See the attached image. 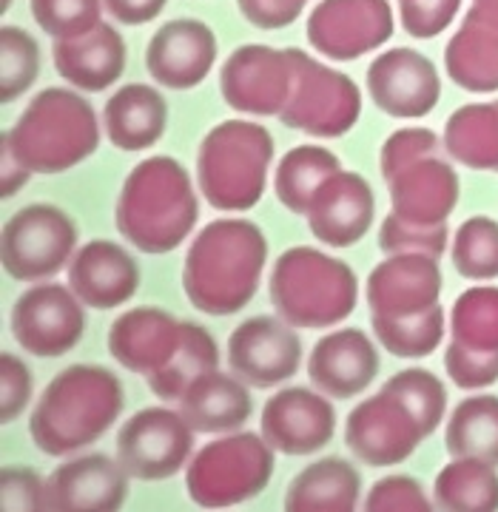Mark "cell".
Segmentation results:
<instances>
[{
	"label": "cell",
	"instance_id": "44dd1931",
	"mask_svg": "<svg viewBox=\"0 0 498 512\" xmlns=\"http://www.w3.org/2000/svg\"><path fill=\"white\" fill-rule=\"evenodd\" d=\"M129 473L120 461L92 453L57 467L46 481V510L114 512L129 495Z\"/></svg>",
	"mask_w": 498,
	"mask_h": 512
},
{
	"label": "cell",
	"instance_id": "9c48e42d",
	"mask_svg": "<svg viewBox=\"0 0 498 512\" xmlns=\"http://www.w3.org/2000/svg\"><path fill=\"white\" fill-rule=\"evenodd\" d=\"M77 228L55 205H26L3 225V271L18 282L49 279L72 259Z\"/></svg>",
	"mask_w": 498,
	"mask_h": 512
},
{
	"label": "cell",
	"instance_id": "603a6c76",
	"mask_svg": "<svg viewBox=\"0 0 498 512\" xmlns=\"http://www.w3.org/2000/svg\"><path fill=\"white\" fill-rule=\"evenodd\" d=\"M69 288L94 311H111L126 305L140 288L137 259L117 242L92 239L69 262Z\"/></svg>",
	"mask_w": 498,
	"mask_h": 512
},
{
	"label": "cell",
	"instance_id": "f35d334b",
	"mask_svg": "<svg viewBox=\"0 0 498 512\" xmlns=\"http://www.w3.org/2000/svg\"><path fill=\"white\" fill-rule=\"evenodd\" d=\"M385 393L402 399V402L413 410V416L419 419L425 436L436 433V427L444 421V413H447V390L439 376H433L430 370H422V367H410V370H402L396 376H390L385 387Z\"/></svg>",
	"mask_w": 498,
	"mask_h": 512
},
{
	"label": "cell",
	"instance_id": "e575fe53",
	"mask_svg": "<svg viewBox=\"0 0 498 512\" xmlns=\"http://www.w3.org/2000/svg\"><path fill=\"white\" fill-rule=\"evenodd\" d=\"M336 171H342V163L333 151L322 146H296L279 160L274 191L288 211L308 214L316 188Z\"/></svg>",
	"mask_w": 498,
	"mask_h": 512
},
{
	"label": "cell",
	"instance_id": "7402d4cb",
	"mask_svg": "<svg viewBox=\"0 0 498 512\" xmlns=\"http://www.w3.org/2000/svg\"><path fill=\"white\" fill-rule=\"evenodd\" d=\"M379 376V353L359 328L333 330L314 345L308 379L328 399H356Z\"/></svg>",
	"mask_w": 498,
	"mask_h": 512
},
{
	"label": "cell",
	"instance_id": "cb8c5ba5",
	"mask_svg": "<svg viewBox=\"0 0 498 512\" xmlns=\"http://www.w3.org/2000/svg\"><path fill=\"white\" fill-rule=\"evenodd\" d=\"M388 185L393 214L413 225H439L459 205V174L439 151L405 165Z\"/></svg>",
	"mask_w": 498,
	"mask_h": 512
},
{
	"label": "cell",
	"instance_id": "d6986e66",
	"mask_svg": "<svg viewBox=\"0 0 498 512\" xmlns=\"http://www.w3.org/2000/svg\"><path fill=\"white\" fill-rule=\"evenodd\" d=\"M217 60V37L203 20L180 18L157 29L148 40V74L168 89H194L200 86Z\"/></svg>",
	"mask_w": 498,
	"mask_h": 512
},
{
	"label": "cell",
	"instance_id": "30bf717a",
	"mask_svg": "<svg viewBox=\"0 0 498 512\" xmlns=\"http://www.w3.org/2000/svg\"><path fill=\"white\" fill-rule=\"evenodd\" d=\"M194 436L197 430L183 413L148 407L120 427L117 461L137 481H163L183 470L194 450Z\"/></svg>",
	"mask_w": 498,
	"mask_h": 512
},
{
	"label": "cell",
	"instance_id": "7dc6e473",
	"mask_svg": "<svg viewBox=\"0 0 498 512\" xmlns=\"http://www.w3.org/2000/svg\"><path fill=\"white\" fill-rule=\"evenodd\" d=\"M3 487V510L6 512H35L46 510V481L29 467H3L0 473Z\"/></svg>",
	"mask_w": 498,
	"mask_h": 512
},
{
	"label": "cell",
	"instance_id": "60d3db41",
	"mask_svg": "<svg viewBox=\"0 0 498 512\" xmlns=\"http://www.w3.org/2000/svg\"><path fill=\"white\" fill-rule=\"evenodd\" d=\"M103 6V0H32V18L49 37L69 40L100 26Z\"/></svg>",
	"mask_w": 498,
	"mask_h": 512
},
{
	"label": "cell",
	"instance_id": "9a60e30c",
	"mask_svg": "<svg viewBox=\"0 0 498 512\" xmlns=\"http://www.w3.org/2000/svg\"><path fill=\"white\" fill-rule=\"evenodd\" d=\"M302 365V339L282 316L245 319L228 339V367L251 387H277Z\"/></svg>",
	"mask_w": 498,
	"mask_h": 512
},
{
	"label": "cell",
	"instance_id": "4fadbf2b",
	"mask_svg": "<svg viewBox=\"0 0 498 512\" xmlns=\"http://www.w3.org/2000/svg\"><path fill=\"white\" fill-rule=\"evenodd\" d=\"M393 37L388 0H322L308 18V40L331 60H356Z\"/></svg>",
	"mask_w": 498,
	"mask_h": 512
},
{
	"label": "cell",
	"instance_id": "f907efd6",
	"mask_svg": "<svg viewBox=\"0 0 498 512\" xmlns=\"http://www.w3.org/2000/svg\"><path fill=\"white\" fill-rule=\"evenodd\" d=\"M103 3L114 20L126 26H143L166 9L168 0H103Z\"/></svg>",
	"mask_w": 498,
	"mask_h": 512
},
{
	"label": "cell",
	"instance_id": "d4e9b609",
	"mask_svg": "<svg viewBox=\"0 0 498 512\" xmlns=\"http://www.w3.org/2000/svg\"><path fill=\"white\" fill-rule=\"evenodd\" d=\"M183 322L163 308H131L109 330V353L131 373L151 376L180 348Z\"/></svg>",
	"mask_w": 498,
	"mask_h": 512
},
{
	"label": "cell",
	"instance_id": "74e56055",
	"mask_svg": "<svg viewBox=\"0 0 498 512\" xmlns=\"http://www.w3.org/2000/svg\"><path fill=\"white\" fill-rule=\"evenodd\" d=\"M453 265L464 279L487 282L498 276V222L470 217L453 237Z\"/></svg>",
	"mask_w": 498,
	"mask_h": 512
},
{
	"label": "cell",
	"instance_id": "c3c4849f",
	"mask_svg": "<svg viewBox=\"0 0 498 512\" xmlns=\"http://www.w3.org/2000/svg\"><path fill=\"white\" fill-rule=\"evenodd\" d=\"M0 382H3L0 419H3V424H9V421L18 419L32 399V373L15 353H3L0 356Z\"/></svg>",
	"mask_w": 498,
	"mask_h": 512
},
{
	"label": "cell",
	"instance_id": "4316f807",
	"mask_svg": "<svg viewBox=\"0 0 498 512\" xmlns=\"http://www.w3.org/2000/svg\"><path fill=\"white\" fill-rule=\"evenodd\" d=\"M52 57L57 74L72 86L83 92H106L126 69V43L114 26L100 23L86 35L55 40Z\"/></svg>",
	"mask_w": 498,
	"mask_h": 512
},
{
	"label": "cell",
	"instance_id": "f6af8a7d",
	"mask_svg": "<svg viewBox=\"0 0 498 512\" xmlns=\"http://www.w3.org/2000/svg\"><path fill=\"white\" fill-rule=\"evenodd\" d=\"M459 9H462V0H399L402 26L407 35L419 37V40L442 35Z\"/></svg>",
	"mask_w": 498,
	"mask_h": 512
},
{
	"label": "cell",
	"instance_id": "5b68a950",
	"mask_svg": "<svg viewBox=\"0 0 498 512\" xmlns=\"http://www.w3.org/2000/svg\"><path fill=\"white\" fill-rule=\"evenodd\" d=\"M271 305L299 330H325L348 319L359 299V282L348 262L316 248H291L271 271Z\"/></svg>",
	"mask_w": 498,
	"mask_h": 512
},
{
	"label": "cell",
	"instance_id": "f5cc1de1",
	"mask_svg": "<svg viewBox=\"0 0 498 512\" xmlns=\"http://www.w3.org/2000/svg\"><path fill=\"white\" fill-rule=\"evenodd\" d=\"M476 6H484L490 12H498V0H476Z\"/></svg>",
	"mask_w": 498,
	"mask_h": 512
},
{
	"label": "cell",
	"instance_id": "ac0fdd59",
	"mask_svg": "<svg viewBox=\"0 0 498 512\" xmlns=\"http://www.w3.org/2000/svg\"><path fill=\"white\" fill-rule=\"evenodd\" d=\"M439 296V259L427 254H390L368 276V305L373 316H416L439 305Z\"/></svg>",
	"mask_w": 498,
	"mask_h": 512
},
{
	"label": "cell",
	"instance_id": "d6a6232c",
	"mask_svg": "<svg viewBox=\"0 0 498 512\" xmlns=\"http://www.w3.org/2000/svg\"><path fill=\"white\" fill-rule=\"evenodd\" d=\"M433 504L450 512L498 510V473L479 458H456L436 476Z\"/></svg>",
	"mask_w": 498,
	"mask_h": 512
},
{
	"label": "cell",
	"instance_id": "8992f818",
	"mask_svg": "<svg viewBox=\"0 0 498 512\" xmlns=\"http://www.w3.org/2000/svg\"><path fill=\"white\" fill-rule=\"evenodd\" d=\"M271 160L274 137L268 128L248 120H225L205 134L197 154L200 191L217 211H248L265 194Z\"/></svg>",
	"mask_w": 498,
	"mask_h": 512
},
{
	"label": "cell",
	"instance_id": "f1b7e54d",
	"mask_svg": "<svg viewBox=\"0 0 498 512\" xmlns=\"http://www.w3.org/2000/svg\"><path fill=\"white\" fill-rule=\"evenodd\" d=\"M168 106L166 97L154 86L131 83L123 86L103 109V126L109 140L123 151L151 148L166 131Z\"/></svg>",
	"mask_w": 498,
	"mask_h": 512
},
{
	"label": "cell",
	"instance_id": "277c9868",
	"mask_svg": "<svg viewBox=\"0 0 498 512\" xmlns=\"http://www.w3.org/2000/svg\"><path fill=\"white\" fill-rule=\"evenodd\" d=\"M32 174H60L89 160L100 146L92 103L69 89H46L3 134Z\"/></svg>",
	"mask_w": 498,
	"mask_h": 512
},
{
	"label": "cell",
	"instance_id": "836d02e7",
	"mask_svg": "<svg viewBox=\"0 0 498 512\" xmlns=\"http://www.w3.org/2000/svg\"><path fill=\"white\" fill-rule=\"evenodd\" d=\"M444 447L453 458H479L498 467V396H470L456 404Z\"/></svg>",
	"mask_w": 498,
	"mask_h": 512
},
{
	"label": "cell",
	"instance_id": "1f68e13d",
	"mask_svg": "<svg viewBox=\"0 0 498 512\" xmlns=\"http://www.w3.org/2000/svg\"><path fill=\"white\" fill-rule=\"evenodd\" d=\"M217 367H220V348L214 336L203 325L183 322V339H180L177 353L171 356L166 367H160L146 379L154 396H160L163 402H180L191 384Z\"/></svg>",
	"mask_w": 498,
	"mask_h": 512
},
{
	"label": "cell",
	"instance_id": "4dcf8cb0",
	"mask_svg": "<svg viewBox=\"0 0 498 512\" xmlns=\"http://www.w3.org/2000/svg\"><path fill=\"white\" fill-rule=\"evenodd\" d=\"M444 151L473 171H498V100L453 111L444 126Z\"/></svg>",
	"mask_w": 498,
	"mask_h": 512
},
{
	"label": "cell",
	"instance_id": "d590c367",
	"mask_svg": "<svg viewBox=\"0 0 498 512\" xmlns=\"http://www.w3.org/2000/svg\"><path fill=\"white\" fill-rule=\"evenodd\" d=\"M373 333L396 359H422L442 345L444 336V311L442 305H433L430 311L405 316V319H388L373 316Z\"/></svg>",
	"mask_w": 498,
	"mask_h": 512
},
{
	"label": "cell",
	"instance_id": "816d5d0a",
	"mask_svg": "<svg viewBox=\"0 0 498 512\" xmlns=\"http://www.w3.org/2000/svg\"><path fill=\"white\" fill-rule=\"evenodd\" d=\"M29 177H32V171H29L26 163L12 151V146L3 140V200L15 197L20 188L29 183Z\"/></svg>",
	"mask_w": 498,
	"mask_h": 512
},
{
	"label": "cell",
	"instance_id": "8fae6325",
	"mask_svg": "<svg viewBox=\"0 0 498 512\" xmlns=\"http://www.w3.org/2000/svg\"><path fill=\"white\" fill-rule=\"evenodd\" d=\"M9 325L26 353L55 359L80 345L86 333V311L72 288L49 282L20 293Z\"/></svg>",
	"mask_w": 498,
	"mask_h": 512
},
{
	"label": "cell",
	"instance_id": "3957f363",
	"mask_svg": "<svg viewBox=\"0 0 498 512\" xmlns=\"http://www.w3.org/2000/svg\"><path fill=\"white\" fill-rule=\"evenodd\" d=\"M200 200L174 157H148L126 177L117 200V231L143 254H171L191 237Z\"/></svg>",
	"mask_w": 498,
	"mask_h": 512
},
{
	"label": "cell",
	"instance_id": "7a4b0ae2",
	"mask_svg": "<svg viewBox=\"0 0 498 512\" xmlns=\"http://www.w3.org/2000/svg\"><path fill=\"white\" fill-rule=\"evenodd\" d=\"M123 413V384L97 365H72L57 373L37 399L29 433L40 453L69 456L100 441Z\"/></svg>",
	"mask_w": 498,
	"mask_h": 512
},
{
	"label": "cell",
	"instance_id": "2e32d148",
	"mask_svg": "<svg viewBox=\"0 0 498 512\" xmlns=\"http://www.w3.org/2000/svg\"><path fill=\"white\" fill-rule=\"evenodd\" d=\"M368 92L379 111L399 120H419L436 109L442 80L430 57L402 46L370 63Z\"/></svg>",
	"mask_w": 498,
	"mask_h": 512
},
{
	"label": "cell",
	"instance_id": "7c38bea8",
	"mask_svg": "<svg viewBox=\"0 0 498 512\" xmlns=\"http://www.w3.org/2000/svg\"><path fill=\"white\" fill-rule=\"evenodd\" d=\"M294 86V60L288 49L240 46L222 63V100L242 114H279Z\"/></svg>",
	"mask_w": 498,
	"mask_h": 512
},
{
	"label": "cell",
	"instance_id": "5bb4252c",
	"mask_svg": "<svg viewBox=\"0 0 498 512\" xmlns=\"http://www.w3.org/2000/svg\"><path fill=\"white\" fill-rule=\"evenodd\" d=\"M422 439L425 430L413 410L385 390L359 402L345 421V441L351 453L370 467L402 464Z\"/></svg>",
	"mask_w": 498,
	"mask_h": 512
},
{
	"label": "cell",
	"instance_id": "e0dca14e",
	"mask_svg": "<svg viewBox=\"0 0 498 512\" xmlns=\"http://www.w3.org/2000/svg\"><path fill=\"white\" fill-rule=\"evenodd\" d=\"M262 436L285 456H311L328 447L336 433V410L308 387H288L271 396L262 410Z\"/></svg>",
	"mask_w": 498,
	"mask_h": 512
},
{
	"label": "cell",
	"instance_id": "b9f144b4",
	"mask_svg": "<svg viewBox=\"0 0 498 512\" xmlns=\"http://www.w3.org/2000/svg\"><path fill=\"white\" fill-rule=\"evenodd\" d=\"M447 225H413L405 222L402 217L390 214L388 220L382 222V231H379V248L385 254H427L433 259L447 251Z\"/></svg>",
	"mask_w": 498,
	"mask_h": 512
},
{
	"label": "cell",
	"instance_id": "7bdbcfd3",
	"mask_svg": "<svg viewBox=\"0 0 498 512\" xmlns=\"http://www.w3.org/2000/svg\"><path fill=\"white\" fill-rule=\"evenodd\" d=\"M444 370L450 376V382L462 390H479L498 382V350L496 353H481L450 342V348L444 353Z\"/></svg>",
	"mask_w": 498,
	"mask_h": 512
},
{
	"label": "cell",
	"instance_id": "52a82bcc",
	"mask_svg": "<svg viewBox=\"0 0 498 512\" xmlns=\"http://www.w3.org/2000/svg\"><path fill=\"white\" fill-rule=\"evenodd\" d=\"M274 447L257 433H231L205 444L185 470L197 507L222 510L257 498L274 476Z\"/></svg>",
	"mask_w": 498,
	"mask_h": 512
},
{
	"label": "cell",
	"instance_id": "ffe728a7",
	"mask_svg": "<svg viewBox=\"0 0 498 512\" xmlns=\"http://www.w3.org/2000/svg\"><path fill=\"white\" fill-rule=\"evenodd\" d=\"M305 217L319 242L331 248H351L368 234L376 217L368 180L353 171H336L316 188Z\"/></svg>",
	"mask_w": 498,
	"mask_h": 512
},
{
	"label": "cell",
	"instance_id": "ab89813d",
	"mask_svg": "<svg viewBox=\"0 0 498 512\" xmlns=\"http://www.w3.org/2000/svg\"><path fill=\"white\" fill-rule=\"evenodd\" d=\"M0 52H3V72H0V100L12 103L20 94L35 86L40 74V46L26 29L3 26L0 32Z\"/></svg>",
	"mask_w": 498,
	"mask_h": 512
},
{
	"label": "cell",
	"instance_id": "f546056e",
	"mask_svg": "<svg viewBox=\"0 0 498 512\" xmlns=\"http://www.w3.org/2000/svg\"><path fill=\"white\" fill-rule=\"evenodd\" d=\"M362 476L345 458H322L305 467L285 493L288 512H351L359 504Z\"/></svg>",
	"mask_w": 498,
	"mask_h": 512
},
{
	"label": "cell",
	"instance_id": "bcb514c9",
	"mask_svg": "<svg viewBox=\"0 0 498 512\" xmlns=\"http://www.w3.org/2000/svg\"><path fill=\"white\" fill-rule=\"evenodd\" d=\"M436 151H439V137L430 128H402V131L390 134L388 143L382 146V174H385V180H390L405 165L419 157H427V154H436Z\"/></svg>",
	"mask_w": 498,
	"mask_h": 512
},
{
	"label": "cell",
	"instance_id": "db71d44e",
	"mask_svg": "<svg viewBox=\"0 0 498 512\" xmlns=\"http://www.w3.org/2000/svg\"><path fill=\"white\" fill-rule=\"evenodd\" d=\"M3 9H9V0H3Z\"/></svg>",
	"mask_w": 498,
	"mask_h": 512
},
{
	"label": "cell",
	"instance_id": "8d00e7d4",
	"mask_svg": "<svg viewBox=\"0 0 498 512\" xmlns=\"http://www.w3.org/2000/svg\"><path fill=\"white\" fill-rule=\"evenodd\" d=\"M453 342L464 348L496 353L498 350V288L481 285L464 291L450 313Z\"/></svg>",
	"mask_w": 498,
	"mask_h": 512
},
{
	"label": "cell",
	"instance_id": "484cf974",
	"mask_svg": "<svg viewBox=\"0 0 498 512\" xmlns=\"http://www.w3.org/2000/svg\"><path fill=\"white\" fill-rule=\"evenodd\" d=\"M444 69L467 92H498V12L473 6L444 49Z\"/></svg>",
	"mask_w": 498,
	"mask_h": 512
},
{
	"label": "cell",
	"instance_id": "681fc988",
	"mask_svg": "<svg viewBox=\"0 0 498 512\" xmlns=\"http://www.w3.org/2000/svg\"><path fill=\"white\" fill-rule=\"evenodd\" d=\"M305 3L308 0H237L242 18L268 32L291 26L305 12Z\"/></svg>",
	"mask_w": 498,
	"mask_h": 512
},
{
	"label": "cell",
	"instance_id": "ee69618b",
	"mask_svg": "<svg viewBox=\"0 0 498 512\" xmlns=\"http://www.w3.org/2000/svg\"><path fill=\"white\" fill-rule=\"evenodd\" d=\"M433 507V501L427 498L425 487L410 476H388L373 484V490L365 498V510L368 512H427Z\"/></svg>",
	"mask_w": 498,
	"mask_h": 512
},
{
	"label": "cell",
	"instance_id": "ba28073f",
	"mask_svg": "<svg viewBox=\"0 0 498 512\" xmlns=\"http://www.w3.org/2000/svg\"><path fill=\"white\" fill-rule=\"evenodd\" d=\"M294 60V86L285 109L279 111L282 126L296 128L311 137H342L362 114V94L348 74L319 63L302 49H288Z\"/></svg>",
	"mask_w": 498,
	"mask_h": 512
},
{
	"label": "cell",
	"instance_id": "83f0119b",
	"mask_svg": "<svg viewBox=\"0 0 498 512\" xmlns=\"http://www.w3.org/2000/svg\"><path fill=\"white\" fill-rule=\"evenodd\" d=\"M180 413L197 433H234L254 413V399L240 376L211 370L191 384L180 399Z\"/></svg>",
	"mask_w": 498,
	"mask_h": 512
},
{
	"label": "cell",
	"instance_id": "6da1fadb",
	"mask_svg": "<svg viewBox=\"0 0 498 512\" xmlns=\"http://www.w3.org/2000/svg\"><path fill=\"white\" fill-rule=\"evenodd\" d=\"M268 265V239L248 220H214L191 242L183 265V288L197 311L231 316L259 288Z\"/></svg>",
	"mask_w": 498,
	"mask_h": 512
}]
</instances>
